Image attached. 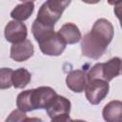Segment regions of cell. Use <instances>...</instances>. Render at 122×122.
I'll use <instances>...</instances> for the list:
<instances>
[{"label": "cell", "mask_w": 122, "mask_h": 122, "mask_svg": "<svg viewBox=\"0 0 122 122\" xmlns=\"http://www.w3.org/2000/svg\"><path fill=\"white\" fill-rule=\"evenodd\" d=\"M34 53L32 43L26 39L23 42L12 44L10 51V57L16 62H23L30 59Z\"/></svg>", "instance_id": "obj_8"}, {"label": "cell", "mask_w": 122, "mask_h": 122, "mask_svg": "<svg viewBox=\"0 0 122 122\" xmlns=\"http://www.w3.org/2000/svg\"><path fill=\"white\" fill-rule=\"evenodd\" d=\"M70 4V0H48L44 2L39 8L35 20L47 27L54 28L55 23L61 18L63 11L67 9Z\"/></svg>", "instance_id": "obj_3"}, {"label": "cell", "mask_w": 122, "mask_h": 122, "mask_svg": "<svg viewBox=\"0 0 122 122\" xmlns=\"http://www.w3.org/2000/svg\"><path fill=\"white\" fill-rule=\"evenodd\" d=\"M4 35L8 42L11 44H16L23 42L27 39L28 30L24 23L16 20H10L5 27Z\"/></svg>", "instance_id": "obj_7"}, {"label": "cell", "mask_w": 122, "mask_h": 122, "mask_svg": "<svg viewBox=\"0 0 122 122\" xmlns=\"http://www.w3.org/2000/svg\"><path fill=\"white\" fill-rule=\"evenodd\" d=\"M109 83L101 79H92L87 81L85 88V96L92 105H98L109 93Z\"/></svg>", "instance_id": "obj_5"}, {"label": "cell", "mask_w": 122, "mask_h": 122, "mask_svg": "<svg viewBox=\"0 0 122 122\" xmlns=\"http://www.w3.org/2000/svg\"><path fill=\"white\" fill-rule=\"evenodd\" d=\"M34 10V3L30 1L19 3L10 11V17L13 20L23 22L30 17Z\"/></svg>", "instance_id": "obj_13"}, {"label": "cell", "mask_w": 122, "mask_h": 122, "mask_svg": "<svg viewBox=\"0 0 122 122\" xmlns=\"http://www.w3.org/2000/svg\"><path fill=\"white\" fill-rule=\"evenodd\" d=\"M113 33V26L109 20L105 18L97 19L91 31L86 33L81 39L82 54L91 59H99L112 42Z\"/></svg>", "instance_id": "obj_1"}, {"label": "cell", "mask_w": 122, "mask_h": 122, "mask_svg": "<svg viewBox=\"0 0 122 122\" xmlns=\"http://www.w3.org/2000/svg\"><path fill=\"white\" fill-rule=\"evenodd\" d=\"M122 71V59L112 57L105 63H96L87 72V81L92 79H101L108 83Z\"/></svg>", "instance_id": "obj_4"}, {"label": "cell", "mask_w": 122, "mask_h": 122, "mask_svg": "<svg viewBox=\"0 0 122 122\" xmlns=\"http://www.w3.org/2000/svg\"><path fill=\"white\" fill-rule=\"evenodd\" d=\"M66 84L71 91L80 93L85 91L87 85V73L81 70H73L68 73Z\"/></svg>", "instance_id": "obj_10"}, {"label": "cell", "mask_w": 122, "mask_h": 122, "mask_svg": "<svg viewBox=\"0 0 122 122\" xmlns=\"http://www.w3.org/2000/svg\"><path fill=\"white\" fill-rule=\"evenodd\" d=\"M121 72H122V71H121Z\"/></svg>", "instance_id": "obj_21"}, {"label": "cell", "mask_w": 122, "mask_h": 122, "mask_svg": "<svg viewBox=\"0 0 122 122\" xmlns=\"http://www.w3.org/2000/svg\"><path fill=\"white\" fill-rule=\"evenodd\" d=\"M71 101L62 95H56V97L52 100V102L46 109L48 115L50 118H54L63 114H70L71 112Z\"/></svg>", "instance_id": "obj_9"}, {"label": "cell", "mask_w": 122, "mask_h": 122, "mask_svg": "<svg viewBox=\"0 0 122 122\" xmlns=\"http://www.w3.org/2000/svg\"><path fill=\"white\" fill-rule=\"evenodd\" d=\"M13 70L10 68H2L0 70V89L6 90L12 86L11 76Z\"/></svg>", "instance_id": "obj_15"}, {"label": "cell", "mask_w": 122, "mask_h": 122, "mask_svg": "<svg viewBox=\"0 0 122 122\" xmlns=\"http://www.w3.org/2000/svg\"><path fill=\"white\" fill-rule=\"evenodd\" d=\"M106 122H122V101L112 100L107 103L102 111Z\"/></svg>", "instance_id": "obj_11"}, {"label": "cell", "mask_w": 122, "mask_h": 122, "mask_svg": "<svg viewBox=\"0 0 122 122\" xmlns=\"http://www.w3.org/2000/svg\"><path fill=\"white\" fill-rule=\"evenodd\" d=\"M110 4L113 5V12L115 16L118 18L120 22V27L122 29V1H116V2H110Z\"/></svg>", "instance_id": "obj_17"}, {"label": "cell", "mask_w": 122, "mask_h": 122, "mask_svg": "<svg viewBox=\"0 0 122 122\" xmlns=\"http://www.w3.org/2000/svg\"><path fill=\"white\" fill-rule=\"evenodd\" d=\"M56 92L52 88L48 86H41L36 89H31L30 99L33 111L41 109L46 110L52 102V100L56 97Z\"/></svg>", "instance_id": "obj_6"}, {"label": "cell", "mask_w": 122, "mask_h": 122, "mask_svg": "<svg viewBox=\"0 0 122 122\" xmlns=\"http://www.w3.org/2000/svg\"><path fill=\"white\" fill-rule=\"evenodd\" d=\"M51 122H72V119L70 117V114H63L51 118Z\"/></svg>", "instance_id": "obj_18"}, {"label": "cell", "mask_w": 122, "mask_h": 122, "mask_svg": "<svg viewBox=\"0 0 122 122\" xmlns=\"http://www.w3.org/2000/svg\"><path fill=\"white\" fill-rule=\"evenodd\" d=\"M23 122H44V121L38 117H27Z\"/></svg>", "instance_id": "obj_19"}, {"label": "cell", "mask_w": 122, "mask_h": 122, "mask_svg": "<svg viewBox=\"0 0 122 122\" xmlns=\"http://www.w3.org/2000/svg\"><path fill=\"white\" fill-rule=\"evenodd\" d=\"M27 118L26 112L20 111V110H13L9 116L6 118L5 122H23Z\"/></svg>", "instance_id": "obj_16"}, {"label": "cell", "mask_w": 122, "mask_h": 122, "mask_svg": "<svg viewBox=\"0 0 122 122\" xmlns=\"http://www.w3.org/2000/svg\"><path fill=\"white\" fill-rule=\"evenodd\" d=\"M31 80L30 72L25 68H19L12 72L11 83L15 89H24Z\"/></svg>", "instance_id": "obj_14"}, {"label": "cell", "mask_w": 122, "mask_h": 122, "mask_svg": "<svg viewBox=\"0 0 122 122\" xmlns=\"http://www.w3.org/2000/svg\"><path fill=\"white\" fill-rule=\"evenodd\" d=\"M58 33L63 38L65 43L69 45L76 44L82 39V35L78 27L73 23H65L59 29Z\"/></svg>", "instance_id": "obj_12"}, {"label": "cell", "mask_w": 122, "mask_h": 122, "mask_svg": "<svg viewBox=\"0 0 122 122\" xmlns=\"http://www.w3.org/2000/svg\"><path fill=\"white\" fill-rule=\"evenodd\" d=\"M31 31L34 39L39 45V49L45 55L59 56L66 49V43L60 34L52 28H47L39 24L31 25Z\"/></svg>", "instance_id": "obj_2"}, {"label": "cell", "mask_w": 122, "mask_h": 122, "mask_svg": "<svg viewBox=\"0 0 122 122\" xmlns=\"http://www.w3.org/2000/svg\"><path fill=\"white\" fill-rule=\"evenodd\" d=\"M72 122H87V121L81 120V119H72Z\"/></svg>", "instance_id": "obj_20"}]
</instances>
